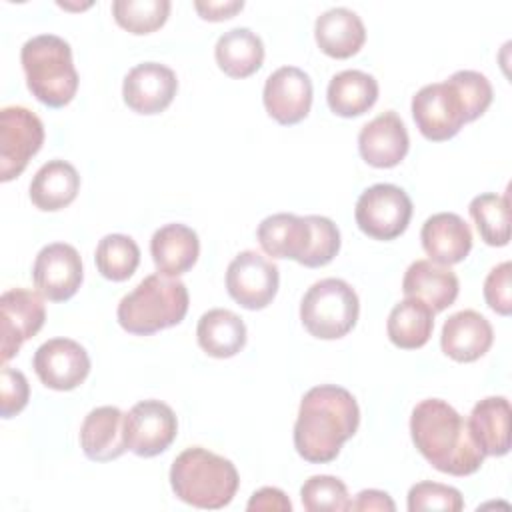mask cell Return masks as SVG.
Listing matches in <instances>:
<instances>
[{"label": "cell", "mask_w": 512, "mask_h": 512, "mask_svg": "<svg viewBox=\"0 0 512 512\" xmlns=\"http://www.w3.org/2000/svg\"><path fill=\"white\" fill-rule=\"evenodd\" d=\"M178 90V80L172 68L160 62L136 64L122 82V98L126 106L136 114H160L164 112Z\"/></svg>", "instance_id": "obj_17"}, {"label": "cell", "mask_w": 512, "mask_h": 512, "mask_svg": "<svg viewBox=\"0 0 512 512\" xmlns=\"http://www.w3.org/2000/svg\"><path fill=\"white\" fill-rule=\"evenodd\" d=\"M452 86L458 90L464 110H466V122H472L480 118L488 106L492 104V84L490 80L476 72V70H458L450 78Z\"/></svg>", "instance_id": "obj_35"}, {"label": "cell", "mask_w": 512, "mask_h": 512, "mask_svg": "<svg viewBox=\"0 0 512 512\" xmlns=\"http://www.w3.org/2000/svg\"><path fill=\"white\" fill-rule=\"evenodd\" d=\"M358 424L360 408L346 388L336 384L314 386L300 400L294 448L306 462H332L342 444L356 434Z\"/></svg>", "instance_id": "obj_1"}, {"label": "cell", "mask_w": 512, "mask_h": 512, "mask_svg": "<svg viewBox=\"0 0 512 512\" xmlns=\"http://www.w3.org/2000/svg\"><path fill=\"white\" fill-rule=\"evenodd\" d=\"M300 500L308 512H344L350 504L346 484L328 474L310 476L300 488Z\"/></svg>", "instance_id": "obj_34"}, {"label": "cell", "mask_w": 512, "mask_h": 512, "mask_svg": "<svg viewBox=\"0 0 512 512\" xmlns=\"http://www.w3.org/2000/svg\"><path fill=\"white\" fill-rule=\"evenodd\" d=\"M32 366L46 388L66 392L86 380L90 372V356L76 340L50 338L36 348Z\"/></svg>", "instance_id": "obj_13"}, {"label": "cell", "mask_w": 512, "mask_h": 512, "mask_svg": "<svg viewBox=\"0 0 512 512\" xmlns=\"http://www.w3.org/2000/svg\"><path fill=\"white\" fill-rule=\"evenodd\" d=\"M94 260L98 272L104 278L112 282H124L136 272L140 264V248L134 238L126 234H106L96 246Z\"/></svg>", "instance_id": "obj_32"}, {"label": "cell", "mask_w": 512, "mask_h": 512, "mask_svg": "<svg viewBox=\"0 0 512 512\" xmlns=\"http://www.w3.org/2000/svg\"><path fill=\"white\" fill-rule=\"evenodd\" d=\"M42 142L44 124L32 110L4 106L0 110V180L10 182L20 176Z\"/></svg>", "instance_id": "obj_10"}, {"label": "cell", "mask_w": 512, "mask_h": 512, "mask_svg": "<svg viewBox=\"0 0 512 512\" xmlns=\"http://www.w3.org/2000/svg\"><path fill=\"white\" fill-rule=\"evenodd\" d=\"M412 118L426 140L454 138L466 124V110L450 80L422 86L412 98Z\"/></svg>", "instance_id": "obj_9"}, {"label": "cell", "mask_w": 512, "mask_h": 512, "mask_svg": "<svg viewBox=\"0 0 512 512\" xmlns=\"http://www.w3.org/2000/svg\"><path fill=\"white\" fill-rule=\"evenodd\" d=\"M80 446L88 460L110 462L128 446L124 440V414L116 406H98L88 412L80 428Z\"/></svg>", "instance_id": "obj_22"}, {"label": "cell", "mask_w": 512, "mask_h": 512, "mask_svg": "<svg viewBox=\"0 0 512 512\" xmlns=\"http://www.w3.org/2000/svg\"><path fill=\"white\" fill-rule=\"evenodd\" d=\"M278 266L256 250L234 256L226 270V290L246 310L266 308L278 292Z\"/></svg>", "instance_id": "obj_12"}, {"label": "cell", "mask_w": 512, "mask_h": 512, "mask_svg": "<svg viewBox=\"0 0 512 512\" xmlns=\"http://www.w3.org/2000/svg\"><path fill=\"white\" fill-rule=\"evenodd\" d=\"M170 486L182 502L194 508L218 510L232 502L240 476L228 458L200 446H190L174 458Z\"/></svg>", "instance_id": "obj_4"}, {"label": "cell", "mask_w": 512, "mask_h": 512, "mask_svg": "<svg viewBox=\"0 0 512 512\" xmlns=\"http://www.w3.org/2000/svg\"><path fill=\"white\" fill-rule=\"evenodd\" d=\"M260 248L272 258H290L306 268L332 262L340 250V230L326 216L278 212L266 216L256 230Z\"/></svg>", "instance_id": "obj_3"}, {"label": "cell", "mask_w": 512, "mask_h": 512, "mask_svg": "<svg viewBox=\"0 0 512 512\" xmlns=\"http://www.w3.org/2000/svg\"><path fill=\"white\" fill-rule=\"evenodd\" d=\"M348 510H378V512H394V500L382 490H362L356 494V500H350Z\"/></svg>", "instance_id": "obj_40"}, {"label": "cell", "mask_w": 512, "mask_h": 512, "mask_svg": "<svg viewBox=\"0 0 512 512\" xmlns=\"http://www.w3.org/2000/svg\"><path fill=\"white\" fill-rule=\"evenodd\" d=\"M80 190V174L66 160H48L30 182V200L38 210L56 212L74 202Z\"/></svg>", "instance_id": "obj_26"}, {"label": "cell", "mask_w": 512, "mask_h": 512, "mask_svg": "<svg viewBox=\"0 0 512 512\" xmlns=\"http://www.w3.org/2000/svg\"><path fill=\"white\" fill-rule=\"evenodd\" d=\"M30 398V386L20 370L4 366L0 372V414L12 418L22 412Z\"/></svg>", "instance_id": "obj_37"}, {"label": "cell", "mask_w": 512, "mask_h": 512, "mask_svg": "<svg viewBox=\"0 0 512 512\" xmlns=\"http://www.w3.org/2000/svg\"><path fill=\"white\" fill-rule=\"evenodd\" d=\"M262 100L268 116L278 124H298L312 106V80L298 66H282L266 78Z\"/></svg>", "instance_id": "obj_15"}, {"label": "cell", "mask_w": 512, "mask_h": 512, "mask_svg": "<svg viewBox=\"0 0 512 512\" xmlns=\"http://www.w3.org/2000/svg\"><path fill=\"white\" fill-rule=\"evenodd\" d=\"M470 434L484 456H504L510 450V402L504 396H486L474 404L466 420Z\"/></svg>", "instance_id": "obj_25"}, {"label": "cell", "mask_w": 512, "mask_h": 512, "mask_svg": "<svg viewBox=\"0 0 512 512\" xmlns=\"http://www.w3.org/2000/svg\"><path fill=\"white\" fill-rule=\"evenodd\" d=\"M434 330V312L418 298H404L398 302L386 322L388 338L402 350L422 348Z\"/></svg>", "instance_id": "obj_30"}, {"label": "cell", "mask_w": 512, "mask_h": 512, "mask_svg": "<svg viewBox=\"0 0 512 512\" xmlns=\"http://www.w3.org/2000/svg\"><path fill=\"white\" fill-rule=\"evenodd\" d=\"M378 98V82L372 74L362 70H342L332 76L326 100L334 114L354 118L368 112Z\"/></svg>", "instance_id": "obj_29"}, {"label": "cell", "mask_w": 512, "mask_h": 512, "mask_svg": "<svg viewBox=\"0 0 512 512\" xmlns=\"http://www.w3.org/2000/svg\"><path fill=\"white\" fill-rule=\"evenodd\" d=\"M2 314V362L14 358L20 346L36 336L46 320V308L38 292L10 288L0 296Z\"/></svg>", "instance_id": "obj_16"}, {"label": "cell", "mask_w": 512, "mask_h": 512, "mask_svg": "<svg viewBox=\"0 0 512 512\" xmlns=\"http://www.w3.org/2000/svg\"><path fill=\"white\" fill-rule=\"evenodd\" d=\"M150 254L158 274L178 278L188 272L200 254L198 234L180 222L160 226L150 240Z\"/></svg>", "instance_id": "obj_23"}, {"label": "cell", "mask_w": 512, "mask_h": 512, "mask_svg": "<svg viewBox=\"0 0 512 512\" xmlns=\"http://www.w3.org/2000/svg\"><path fill=\"white\" fill-rule=\"evenodd\" d=\"M464 508V500L460 490L440 484V482H418L408 490V510H444V512H460Z\"/></svg>", "instance_id": "obj_36"}, {"label": "cell", "mask_w": 512, "mask_h": 512, "mask_svg": "<svg viewBox=\"0 0 512 512\" xmlns=\"http://www.w3.org/2000/svg\"><path fill=\"white\" fill-rule=\"evenodd\" d=\"M186 312V284L164 274H150L120 300L116 316L118 324L126 332L150 336L158 330L180 324Z\"/></svg>", "instance_id": "obj_6"}, {"label": "cell", "mask_w": 512, "mask_h": 512, "mask_svg": "<svg viewBox=\"0 0 512 512\" xmlns=\"http://www.w3.org/2000/svg\"><path fill=\"white\" fill-rule=\"evenodd\" d=\"M314 38L324 54L342 60L354 56L362 48L366 28L354 10L338 6L316 18Z\"/></svg>", "instance_id": "obj_24"}, {"label": "cell", "mask_w": 512, "mask_h": 512, "mask_svg": "<svg viewBox=\"0 0 512 512\" xmlns=\"http://www.w3.org/2000/svg\"><path fill=\"white\" fill-rule=\"evenodd\" d=\"M458 290L460 284L454 270L432 260L412 262L402 280V292L408 298L422 300L434 314L452 306Z\"/></svg>", "instance_id": "obj_21"}, {"label": "cell", "mask_w": 512, "mask_h": 512, "mask_svg": "<svg viewBox=\"0 0 512 512\" xmlns=\"http://www.w3.org/2000/svg\"><path fill=\"white\" fill-rule=\"evenodd\" d=\"M360 302L354 288L340 278H322L314 282L302 302L300 320L304 328L320 340L346 336L358 320Z\"/></svg>", "instance_id": "obj_7"}, {"label": "cell", "mask_w": 512, "mask_h": 512, "mask_svg": "<svg viewBox=\"0 0 512 512\" xmlns=\"http://www.w3.org/2000/svg\"><path fill=\"white\" fill-rule=\"evenodd\" d=\"M32 278L44 298L52 302L70 300L84 278L82 258L74 246L66 242H52L36 254Z\"/></svg>", "instance_id": "obj_14"}, {"label": "cell", "mask_w": 512, "mask_h": 512, "mask_svg": "<svg viewBox=\"0 0 512 512\" xmlns=\"http://www.w3.org/2000/svg\"><path fill=\"white\" fill-rule=\"evenodd\" d=\"M248 510H278V512H290L292 502L280 488H260L256 490L248 500Z\"/></svg>", "instance_id": "obj_39"}, {"label": "cell", "mask_w": 512, "mask_h": 512, "mask_svg": "<svg viewBox=\"0 0 512 512\" xmlns=\"http://www.w3.org/2000/svg\"><path fill=\"white\" fill-rule=\"evenodd\" d=\"M512 264L506 260L494 266L484 280V300L500 316L512 312V294H510V272Z\"/></svg>", "instance_id": "obj_38"}, {"label": "cell", "mask_w": 512, "mask_h": 512, "mask_svg": "<svg viewBox=\"0 0 512 512\" xmlns=\"http://www.w3.org/2000/svg\"><path fill=\"white\" fill-rule=\"evenodd\" d=\"M492 340V324L480 312L460 310L444 322L440 346L456 362H474L490 350Z\"/></svg>", "instance_id": "obj_19"}, {"label": "cell", "mask_w": 512, "mask_h": 512, "mask_svg": "<svg viewBox=\"0 0 512 512\" xmlns=\"http://www.w3.org/2000/svg\"><path fill=\"white\" fill-rule=\"evenodd\" d=\"M218 68L230 78H246L260 70L264 62V44L250 28H232L224 32L214 46Z\"/></svg>", "instance_id": "obj_28"}, {"label": "cell", "mask_w": 512, "mask_h": 512, "mask_svg": "<svg viewBox=\"0 0 512 512\" xmlns=\"http://www.w3.org/2000/svg\"><path fill=\"white\" fill-rule=\"evenodd\" d=\"M358 228L374 240H394L410 224L412 200L394 184H374L366 188L354 208Z\"/></svg>", "instance_id": "obj_8"}, {"label": "cell", "mask_w": 512, "mask_h": 512, "mask_svg": "<svg viewBox=\"0 0 512 512\" xmlns=\"http://www.w3.org/2000/svg\"><path fill=\"white\" fill-rule=\"evenodd\" d=\"M410 140L402 118L388 110L362 126L358 150L366 164L374 168H392L408 154Z\"/></svg>", "instance_id": "obj_18"}, {"label": "cell", "mask_w": 512, "mask_h": 512, "mask_svg": "<svg viewBox=\"0 0 512 512\" xmlns=\"http://www.w3.org/2000/svg\"><path fill=\"white\" fill-rule=\"evenodd\" d=\"M410 436L418 452L444 474L470 476L484 462L464 416L440 398H426L414 406Z\"/></svg>", "instance_id": "obj_2"}, {"label": "cell", "mask_w": 512, "mask_h": 512, "mask_svg": "<svg viewBox=\"0 0 512 512\" xmlns=\"http://www.w3.org/2000/svg\"><path fill=\"white\" fill-rule=\"evenodd\" d=\"M200 348L212 358H232L246 344L244 320L226 308L204 312L196 326Z\"/></svg>", "instance_id": "obj_27"}, {"label": "cell", "mask_w": 512, "mask_h": 512, "mask_svg": "<svg viewBox=\"0 0 512 512\" xmlns=\"http://www.w3.org/2000/svg\"><path fill=\"white\" fill-rule=\"evenodd\" d=\"M470 216L478 228L480 238L488 246H506L510 240V202L508 194L498 196L484 192L472 198Z\"/></svg>", "instance_id": "obj_31"}, {"label": "cell", "mask_w": 512, "mask_h": 512, "mask_svg": "<svg viewBox=\"0 0 512 512\" xmlns=\"http://www.w3.org/2000/svg\"><path fill=\"white\" fill-rule=\"evenodd\" d=\"M20 62L32 96L48 108L66 106L78 90V72L70 44L56 34H38L24 42Z\"/></svg>", "instance_id": "obj_5"}, {"label": "cell", "mask_w": 512, "mask_h": 512, "mask_svg": "<svg viewBox=\"0 0 512 512\" xmlns=\"http://www.w3.org/2000/svg\"><path fill=\"white\" fill-rule=\"evenodd\" d=\"M424 252L432 262L452 266L462 262L472 250V232L454 212L432 214L420 230Z\"/></svg>", "instance_id": "obj_20"}, {"label": "cell", "mask_w": 512, "mask_h": 512, "mask_svg": "<svg viewBox=\"0 0 512 512\" xmlns=\"http://www.w3.org/2000/svg\"><path fill=\"white\" fill-rule=\"evenodd\" d=\"M196 12L210 22H220L226 18H232L236 12H240L244 8L242 0H220V2H194Z\"/></svg>", "instance_id": "obj_41"}, {"label": "cell", "mask_w": 512, "mask_h": 512, "mask_svg": "<svg viewBox=\"0 0 512 512\" xmlns=\"http://www.w3.org/2000/svg\"><path fill=\"white\" fill-rule=\"evenodd\" d=\"M178 434L174 410L160 400L136 402L124 414V440L130 452L152 458L168 450Z\"/></svg>", "instance_id": "obj_11"}, {"label": "cell", "mask_w": 512, "mask_h": 512, "mask_svg": "<svg viewBox=\"0 0 512 512\" xmlns=\"http://www.w3.org/2000/svg\"><path fill=\"white\" fill-rule=\"evenodd\" d=\"M170 6V0H114L112 16L130 34H150L164 26Z\"/></svg>", "instance_id": "obj_33"}]
</instances>
